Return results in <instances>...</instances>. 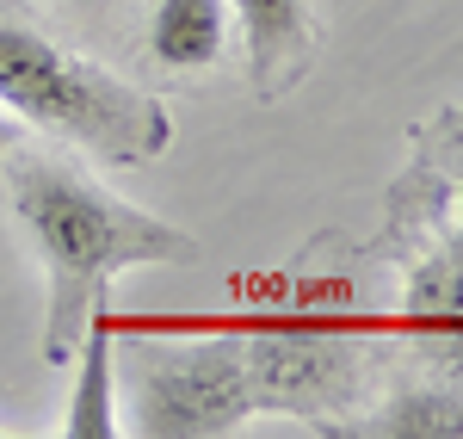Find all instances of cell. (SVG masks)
<instances>
[{
    "instance_id": "6da1fadb",
    "label": "cell",
    "mask_w": 463,
    "mask_h": 439,
    "mask_svg": "<svg viewBox=\"0 0 463 439\" xmlns=\"http://www.w3.org/2000/svg\"><path fill=\"white\" fill-rule=\"evenodd\" d=\"M0 174H6V205L43 266V366H69L87 322L106 310L124 272L198 260V235L118 198L106 180L62 161L56 148L19 143Z\"/></svg>"
},
{
    "instance_id": "7a4b0ae2",
    "label": "cell",
    "mask_w": 463,
    "mask_h": 439,
    "mask_svg": "<svg viewBox=\"0 0 463 439\" xmlns=\"http://www.w3.org/2000/svg\"><path fill=\"white\" fill-rule=\"evenodd\" d=\"M253 285V316L235 329L260 415H290L309 434H340L334 415L358 408L371 334L353 316L346 279L266 272Z\"/></svg>"
},
{
    "instance_id": "52a82bcc",
    "label": "cell",
    "mask_w": 463,
    "mask_h": 439,
    "mask_svg": "<svg viewBox=\"0 0 463 439\" xmlns=\"http://www.w3.org/2000/svg\"><path fill=\"white\" fill-rule=\"evenodd\" d=\"M229 0H155L148 13V56L174 74H204L229 43Z\"/></svg>"
},
{
    "instance_id": "3957f363",
    "label": "cell",
    "mask_w": 463,
    "mask_h": 439,
    "mask_svg": "<svg viewBox=\"0 0 463 439\" xmlns=\"http://www.w3.org/2000/svg\"><path fill=\"white\" fill-rule=\"evenodd\" d=\"M0 111L99 167H148L174 148V111L37 25L0 19Z\"/></svg>"
},
{
    "instance_id": "5b68a950",
    "label": "cell",
    "mask_w": 463,
    "mask_h": 439,
    "mask_svg": "<svg viewBox=\"0 0 463 439\" xmlns=\"http://www.w3.org/2000/svg\"><path fill=\"white\" fill-rule=\"evenodd\" d=\"M260 403L235 329H198L179 347L148 353L130 396V427L143 439H222L241 434Z\"/></svg>"
},
{
    "instance_id": "277c9868",
    "label": "cell",
    "mask_w": 463,
    "mask_h": 439,
    "mask_svg": "<svg viewBox=\"0 0 463 439\" xmlns=\"http://www.w3.org/2000/svg\"><path fill=\"white\" fill-rule=\"evenodd\" d=\"M414 161L390 192L402 242V334L427 353L439 384L463 396V106H445L414 137Z\"/></svg>"
},
{
    "instance_id": "9c48e42d",
    "label": "cell",
    "mask_w": 463,
    "mask_h": 439,
    "mask_svg": "<svg viewBox=\"0 0 463 439\" xmlns=\"http://www.w3.org/2000/svg\"><path fill=\"white\" fill-rule=\"evenodd\" d=\"M19 148V118L13 111H0V167H6V155Z\"/></svg>"
},
{
    "instance_id": "ba28073f",
    "label": "cell",
    "mask_w": 463,
    "mask_h": 439,
    "mask_svg": "<svg viewBox=\"0 0 463 439\" xmlns=\"http://www.w3.org/2000/svg\"><path fill=\"white\" fill-rule=\"evenodd\" d=\"M74 366V390H69V415H62V434L69 439H111L118 434V415H111V322L106 310L87 322L80 347L69 353Z\"/></svg>"
},
{
    "instance_id": "8992f818",
    "label": "cell",
    "mask_w": 463,
    "mask_h": 439,
    "mask_svg": "<svg viewBox=\"0 0 463 439\" xmlns=\"http://www.w3.org/2000/svg\"><path fill=\"white\" fill-rule=\"evenodd\" d=\"M229 25L241 32L248 87L260 100H285L316 62V0H229Z\"/></svg>"
}]
</instances>
